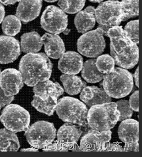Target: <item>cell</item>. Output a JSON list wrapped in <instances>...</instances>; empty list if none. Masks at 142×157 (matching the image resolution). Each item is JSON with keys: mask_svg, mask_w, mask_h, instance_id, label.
<instances>
[{"mask_svg": "<svg viewBox=\"0 0 142 157\" xmlns=\"http://www.w3.org/2000/svg\"><path fill=\"white\" fill-rule=\"evenodd\" d=\"M24 86L21 72L13 68L4 70L0 75V87L8 97L14 96Z\"/></svg>", "mask_w": 142, "mask_h": 157, "instance_id": "12", "label": "cell"}, {"mask_svg": "<svg viewBox=\"0 0 142 157\" xmlns=\"http://www.w3.org/2000/svg\"><path fill=\"white\" fill-rule=\"evenodd\" d=\"M21 151H24V152H28V151H31V152H38L39 150L36 147H31V148H27V149H22L20 150Z\"/></svg>", "mask_w": 142, "mask_h": 157, "instance_id": "41", "label": "cell"}, {"mask_svg": "<svg viewBox=\"0 0 142 157\" xmlns=\"http://www.w3.org/2000/svg\"><path fill=\"white\" fill-rule=\"evenodd\" d=\"M24 135L31 146L38 149H43L54 140L56 129L52 123L39 121L29 127Z\"/></svg>", "mask_w": 142, "mask_h": 157, "instance_id": "8", "label": "cell"}, {"mask_svg": "<svg viewBox=\"0 0 142 157\" xmlns=\"http://www.w3.org/2000/svg\"><path fill=\"white\" fill-rule=\"evenodd\" d=\"M89 1L91 2H100L104 0H89Z\"/></svg>", "mask_w": 142, "mask_h": 157, "instance_id": "44", "label": "cell"}, {"mask_svg": "<svg viewBox=\"0 0 142 157\" xmlns=\"http://www.w3.org/2000/svg\"><path fill=\"white\" fill-rule=\"evenodd\" d=\"M82 69V76L87 82L92 83L99 82L104 77V74L101 73L97 69L96 66V60H87L83 64Z\"/></svg>", "mask_w": 142, "mask_h": 157, "instance_id": "25", "label": "cell"}, {"mask_svg": "<svg viewBox=\"0 0 142 157\" xmlns=\"http://www.w3.org/2000/svg\"><path fill=\"white\" fill-rule=\"evenodd\" d=\"M118 133L121 141L125 144L138 142V121L130 118L122 121L118 128Z\"/></svg>", "mask_w": 142, "mask_h": 157, "instance_id": "19", "label": "cell"}, {"mask_svg": "<svg viewBox=\"0 0 142 157\" xmlns=\"http://www.w3.org/2000/svg\"><path fill=\"white\" fill-rule=\"evenodd\" d=\"M96 66L99 71L105 75L114 69L115 63L112 56L106 54L98 57L96 60Z\"/></svg>", "mask_w": 142, "mask_h": 157, "instance_id": "30", "label": "cell"}, {"mask_svg": "<svg viewBox=\"0 0 142 157\" xmlns=\"http://www.w3.org/2000/svg\"><path fill=\"white\" fill-rule=\"evenodd\" d=\"M83 60L78 53L68 51L64 53L60 58L58 67L65 75L78 74L82 69Z\"/></svg>", "mask_w": 142, "mask_h": 157, "instance_id": "15", "label": "cell"}, {"mask_svg": "<svg viewBox=\"0 0 142 157\" xmlns=\"http://www.w3.org/2000/svg\"><path fill=\"white\" fill-rule=\"evenodd\" d=\"M95 11V8L90 6L84 10L79 11L74 19L75 27L78 33L84 34L94 28L96 23Z\"/></svg>", "mask_w": 142, "mask_h": 157, "instance_id": "20", "label": "cell"}, {"mask_svg": "<svg viewBox=\"0 0 142 157\" xmlns=\"http://www.w3.org/2000/svg\"><path fill=\"white\" fill-rule=\"evenodd\" d=\"M14 99V96L8 97L4 93L3 90L0 87V104L1 107H4L7 105L10 104Z\"/></svg>", "mask_w": 142, "mask_h": 157, "instance_id": "35", "label": "cell"}, {"mask_svg": "<svg viewBox=\"0 0 142 157\" xmlns=\"http://www.w3.org/2000/svg\"><path fill=\"white\" fill-rule=\"evenodd\" d=\"M70 30H69V29H67V28H66L65 30H64L63 33H64V34L65 35H67V34L70 33Z\"/></svg>", "mask_w": 142, "mask_h": 157, "instance_id": "43", "label": "cell"}, {"mask_svg": "<svg viewBox=\"0 0 142 157\" xmlns=\"http://www.w3.org/2000/svg\"><path fill=\"white\" fill-rule=\"evenodd\" d=\"M116 104L120 113L118 121H122L131 117L133 113V110L131 109L129 101L126 100H121L117 101Z\"/></svg>", "mask_w": 142, "mask_h": 157, "instance_id": "32", "label": "cell"}, {"mask_svg": "<svg viewBox=\"0 0 142 157\" xmlns=\"http://www.w3.org/2000/svg\"><path fill=\"white\" fill-rule=\"evenodd\" d=\"M57 102V98L49 97L46 99H42L35 94L31 104L38 111L52 116L56 110Z\"/></svg>", "mask_w": 142, "mask_h": 157, "instance_id": "26", "label": "cell"}, {"mask_svg": "<svg viewBox=\"0 0 142 157\" xmlns=\"http://www.w3.org/2000/svg\"><path fill=\"white\" fill-rule=\"evenodd\" d=\"M19 147V140L15 133L6 128L0 129V152H16Z\"/></svg>", "mask_w": 142, "mask_h": 157, "instance_id": "23", "label": "cell"}, {"mask_svg": "<svg viewBox=\"0 0 142 157\" xmlns=\"http://www.w3.org/2000/svg\"><path fill=\"white\" fill-rule=\"evenodd\" d=\"M60 80L63 84L65 91L70 95L78 94L87 86L85 82L74 75L64 74L61 76Z\"/></svg>", "mask_w": 142, "mask_h": 157, "instance_id": "24", "label": "cell"}, {"mask_svg": "<svg viewBox=\"0 0 142 157\" xmlns=\"http://www.w3.org/2000/svg\"><path fill=\"white\" fill-rule=\"evenodd\" d=\"M42 0H20L16 16L24 23L30 22L40 14Z\"/></svg>", "mask_w": 142, "mask_h": 157, "instance_id": "14", "label": "cell"}, {"mask_svg": "<svg viewBox=\"0 0 142 157\" xmlns=\"http://www.w3.org/2000/svg\"><path fill=\"white\" fill-rule=\"evenodd\" d=\"M107 36L110 39V55L115 64L125 69L134 67L138 63V47L127 37L122 27L110 29Z\"/></svg>", "mask_w": 142, "mask_h": 157, "instance_id": "1", "label": "cell"}, {"mask_svg": "<svg viewBox=\"0 0 142 157\" xmlns=\"http://www.w3.org/2000/svg\"><path fill=\"white\" fill-rule=\"evenodd\" d=\"M120 3L125 21L139 15V0H122Z\"/></svg>", "mask_w": 142, "mask_h": 157, "instance_id": "29", "label": "cell"}, {"mask_svg": "<svg viewBox=\"0 0 142 157\" xmlns=\"http://www.w3.org/2000/svg\"><path fill=\"white\" fill-rule=\"evenodd\" d=\"M21 55V46L18 40L10 36H0V64H10Z\"/></svg>", "mask_w": 142, "mask_h": 157, "instance_id": "13", "label": "cell"}, {"mask_svg": "<svg viewBox=\"0 0 142 157\" xmlns=\"http://www.w3.org/2000/svg\"><path fill=\"white\" fill-rule=\"evenodd\" d=\"M103 86L110 97L116 99L125 97L133 89V75L125 69L117 67L105 75Z\"/></svg>", "mask_w": 142, "mask_h": 157, "instance_id": "4", "label": "cell"}, {"mask_svg": "<svg viewBox=\"0 0 142 157\" xmlns=\"http://www.w3.org/2000/svg\"><path fill=\"white\" fill-rule=\"evenodd\" d=\"M125 151V150L122 146H120L117 144H106V146L103 150V151Z\"/></svg>", "mask_w": 142, "mask_h": 157, "instance_id": "36", "label": "cell"}, {"mask_svg": "<svg viewBox=\"0 0 142 157\" xmlns=\"http://www.w3.org/2000/svg\"><path fill=\"white\" fill-rule=\"evenodd\" d=\"M139 90H136V91H135L134 93L132 94V95H131L129 101L131 109L136 112L139 111Z\"/></svg>", "mask_w": 142, "mask_h": 157, "instance_id": "34", "label": "cell"}, {"mask_svg": "<svg viewBox=\"0 0 142 157\" xmlns=\"http://www.w3.org/2000/svg\"><path fill=\"white\" fill-rule=\"evenodd\" d=\"M86 0H58V5L61 9L68 14H75L81 11Z\"/></svg>", "mask_w": 142, "mask_h": 157, "instance_id": "28", "label": "cell"}, {"mask_svg": "<svg viewBox=\"0 0 142 157\" xmlns=\"http://www.w3.org/2000/svg\"><path fill=\"white\" fill-rule=\"evenodd\" d=\"M57 115L64 122L86 127L88 109L82 101L74 98L65 97L57 102Z\"/></svg>", "mask_w": 142, "mask_h": 157, "instance_id": "5", "label": "cell"}, {"mask_svg": "<svg viewBox=\"0 0 142 157\" xmlns=\"http://www.w3.org/2000/svg\"><path fill=\"white\" fill-rule=\"evenodd\" d=\"M82 132L81 128L73 124H64L57 132V141L69 149H72L77 144Z\"/></svg>", "mask_w": 142, "mask_h": 157, "instance_id": "16", "label": "cell"}, {"mask_svg": "<svg viewBox=\"0 0 142 157\" xmlns=\"http://www.w3.org/2000/svg\"><path fill=\"white\" fill-rule=\"evenodd\" d=\"M124 31L131 41L138 44L139 43V20L132 21L128 23L125 27Z\"/></svg>", "mask_w": 142, "mask_h": 157, "instance_id": "31", "label": "cell"}, {"mask_svg": "<svg viewBox=\"0 0 142 157\" xmlns=\"http://www.w3.org/2000/svg\"><path fill=\"white\" fill-rule=\"evenodd\" d=\"M19 1H20V0H0V3L4 4L5 5H14Z\"/></svg>", "mask_w": 142, "mask_h": 157, "instance_id": "38", "label": "cell"}, {"mask_svg": "<svg viewBox=\"0 0 142 157\" xmlns=\"http://www.w3.org/2000/svg\"><path fill=\"white\" fill-rule=\"evenodd\" d=\"M124 149L125 151H139V142L131 144H125Z\"/></svg>", "mask_w": 142, "mask_h": 157, "instance_id": "37", "label": "cell"}, {"mask_svg": "<svg viewBox=\"0 0 142 157\" xmlns=\"http://www.w3.org/2000/svg\"><path fill=\"white\" fill-rule=\"evenodd\" d=\"M139 67H137L136 70L135 71V72L134 73V79L135 82V84L136 86L139 87Z\"/></svg>", "mask_w": 142, "mask_h": 157, "instance_id": "40", "label": "cell"}, {"mask_svg": "<svg viewBox=\"0 0 142 157\" xmlns=\"http://www.w3.org/2000/svg\"><path fill=\"white\" fill-rule=\"evenodd\" d=\"M5 14V8H4V6L0 3V24H1V23H2L4 19Z\"/></svg>", "mask_w": 142, "mask_h": 157, "instance_id": "39", "label": "cell"}, {"mask_svg": "<svg viewBox=\"0 0 142 157\" xmlns=\"http://www.w3.org/2000/svg\"><path fill=\"white\" fill-rule=\"evenodd\" d=\"M46 2H54L58 0H44Z\"/></svg>", "mask_w": 142, "mask_h": 157, "instance_id": "45", "label": "cell"}, {"mask_svg": "<svg viewBox=\"0 0 142 157\" xmlns=\"http://www.w3.org/2000/svg\"><path fill=\"white\" fill-rule=\"evenodd\" d=\"M46 55L53 59H58L65 52L62 39L56 34L46 33L41 37Z\"/></svg>", "mask_w": 142, "mask_h": 157, "instance_id": "18", "label": "cell"}, {"mask_svg": "<svg viewBox=\"0 0 142 157\" xmlns=\"http://www.w3.org/2000/svg\"><path fill=\"white\" fill-rule=\"evenodd\" d=\"M43 151H60V152H66L69 151V149L63 146L60 142L57 141L53 144H50L47 146L43 149Z\"/></svg>", "mask_w": 142, "mask_h": 157, "instance_id": "33", "label": "cell"}, {"mask_svg": "<svg viewBox=\"0 0 142 157\" xmlns=\"http://www.w3.org/2000/svg\"><path fill=\"white\" fill-rule=\"evenodd\" d=\"M80 98L88 107L112 101L104 90L96 86H86L81 91Z\"/></svg>", "mask_w": 142, "mask_h": 157, "instance_id": "17", "label": "cell"}, {"mask_svg": "<svg viewBox=\"0 0 142 157\" xmlns=\"http://www.w3.org/2000/svg\"><path fill=\"white\" fill-rule=\"evenodd\" d=\"M120 113L114 102L106 103L91 107L87 120L92 129L99 132L110 130L116 125Z\"/></svg>", "mask_w": 142, "mask_h": 157, "instance_id": "3", "label": "cell"}, {"mask_svg": "<svg viewBox=\"0 0 142 157\" xmlns=\"http://www.w3.org/2000/svg\"><path fill=\"white\" fill-rule=\"evenodd\" d=\"M72 151H81V150H80V147H79L77 145V144H75V145L73 147Z\"/></svg>", "mask_w": 142, "mask_h": 157, "instance_id": "42", "label": "cell"}, {"mask_svg": "<svg viewBox=\"0 0 142 157\" xmlns=\"http://www.w3.org/2000/svg\"><path fill=\"white\" fill-rule=\"evenodd\" d=\"M112 132L110 130L99 132L90 131L83 136L80 142L81 151H103L106 144L111 139Z\"/></svg>", "mask_w": 142, "mask_h": 157, "instance_id": "11", "label": "cell"}, {"mask_svg": "<svg viewBox=\"0 0 142 157\" xmlns=\"http://www.w3.org/2000/svg\"><path fill=\"white\" fill-rule=\"evenodd\" d=\"M33 91L42 99H46L49 97H54L58 99L63 94L64 90L58 83L48 79L40 82L34 86Z\"/></svg>", "mask_w": 142, "mask_h": 157, "instance_id": "21", "label": "cell"}, {"mask_svg": "<svg viewBox=\"0 0 142 157\" xmlns=\"http://www.w3.org/2000/svg\"><path fill=\"white\" fill-rule=\"evenodd\" d=\"M43 42L37 32L23 34L21 38V50L26 53H35L41 50Z\"/></svg>", "mask_w": 142, "mask_h": 157, "instance_id": "22", "label": "cell"}, {"mask_svg": "<svg viewBox=\"0 0 142 157\" xmlns=\"http://www.w3.org/2000/svg\"><path fill=\"white\" fill-rule=\"evenodd\" d=\"M1 69H0V75H1Z\"/></svg>", "mask_w": 142, "mask_h": 157, "instance_id": "47", "label": "cell"}, {"mask_svg": "<svg viewBox=\"0 0 142 157\" xmlns=\"http://www.w3.org/2000/svg\"><path fill=\"white\" fill-rule=\"evenodd\" d=\"M52 68V62L44 53H27L19 63V71L23 82L30 87L49 79Z\"/></svg>", "mask_w": 142, "mask_h": 157, "instance_id": "2", "label": "cell"}, {"mask_svg": "<svg viewBox=\"0 0 142 157\" xmlns=\"http://www.w3.org/2000/svg\"><path fill=\"white\" fill-rule=\"evenodd\" d=\"M104 32L100 28L86 33L77 41L79 52L87 57H96L104 52L105 48Z\"/></svg>", "mask_w": 142, "mask_h": 157, "instance_id": "9", "label": "cell"}, {"mask_svg": "<svg viewBox=\"0 0 142 157\" xmlns=\"http://www.w3.org/2000/svg\"><path fill=\"white\" fill-rule=\"evenodd\" d=\"M0 120L4 127L14 133L26 131L30 127V115L17 104H9L3 109Z\"/></svg>", "mask_w": 142, "mask_h": 157, "instance_id": "7", "label": "cell"}, {"mask_svg": "<svg viewBox=\"0 0 142 157\" xmlns=\"http://www.w3.org/2000/svg\"><path fill=\"white\" fill-rule=\"evenodd\" d=\"M40 24L46 31L58 35L67 28V15L60 8L53 5L48 6L41 15Z\"/></svg>", "mask_w": 142, "mask_h": 157, "instance_id": "10", "label": "cell"}, {"mask_svg": "<svg viewBox=\"0 0 142 157\" xmlns=\"http://www.w3.org/2000/svg\"><path fill=\"white\" fill-rule=\"evenodd\" d=\"M98 27L107 36L108 30L113 27L119 26L122 21H125L121 10V3L118 1H107L99 4L95 11Z\"/></svg>", "mask_w": 142, "mask_h": 157, "instance_id": "6", "label": "cell"}, {"mask_svg": "<svg viewBox=\"0 0 142 157\" xmlns=\"http://www.w3.org/2000/svg\"><path fill=\"white\" fill-rule=\"evenodd\" d=\"M1 104H0V110H1Z\"/></svg>", "mask_w": 142, "mask_h": 157, "instance_id": "46", "label": "cell"}, {"mask_svg": "<svg viewBox=\"0 0 142 157\" xmlns=\"http://www.w3.org/2000/svg\"><path fill=\"white\" fill-rule=\"evenodd\" d=\"M21 26L20 19L15 15H8L2 21V29L4 34L8 36H15L18 34Z\"/></svg>", "mask_w": 142, "mask_h": 157, "instance_id": "27", "label": "cell"}]
</instances>
